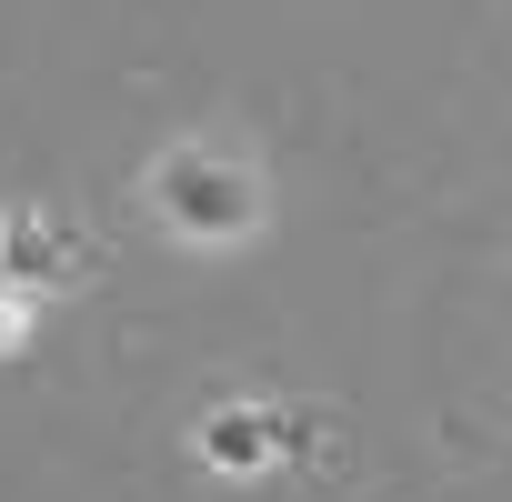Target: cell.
Instances as JSON below:
<instances>
[{"mask_svg":"<svg viewBox=\"0 0 512 502\" xmlns=\"http://www.w3.org/2000/svg\"><path fill=\"white\" fill-rule=\"evenodd\" d=\"M141 191H151L161 231H181V241H241L251 221H262V171L231 161V151H201V141L161 151Z\"/></svg>","mask_w":512,"mask_h":502,"instance_id":"obj_1","label":"cell"},{"mask_svg":"<svg viewBox=\"0 0 512 502\" xmlns=\"http://www.w3.org/2000/svg\"><path fill=\"white\" fill-rule=\"evenodd\" d=\"M191 452H201V472L251 482V472L302 462V452H312V422H302V412H282V402H221V412H201Z\"/></svg>","mask_w":512,"mask_h":502,"instance_id":"obj_2","label":"cell"},{"mask_svg":"<svg viewBox=\"0 0 512 502\" xmlns=\"http://www.w3.org/2000/svg\"><path fill=\"white\" fill-rule=\"evenodd\" d=\"M81 272H91V251H81V231L61 211H31V201L0 211V282L11 292H61Z\"/></svg>","mask_w":512,"mask_h":502,"instance_id":"obj_3","label":"cell"},{"mask_svg":"<svg viewBox=\"0 0 512 502\" xmlns=\"http://www.w3.org/2000/svg\"><path fill=\"white\" fill-rule=\"evenodd\" d=\"M31 302H41V292H11V282H0V352L31 332Z\"/></svg>","mask_w":512,"mask_h":502,"instance_id":"obj_4","label":"cell"}]
</instances>
